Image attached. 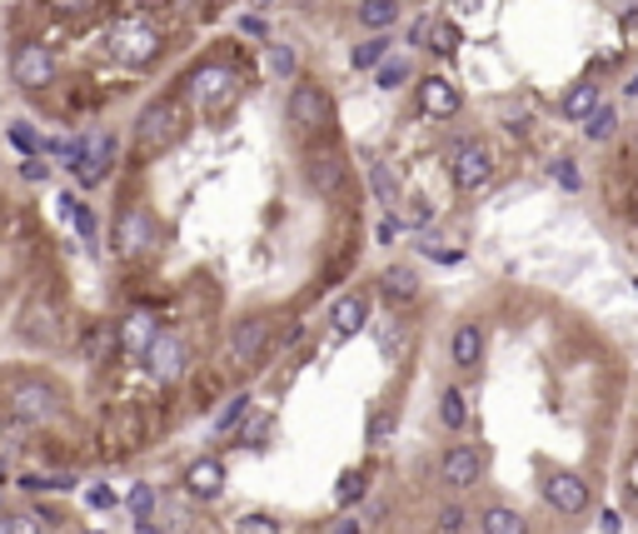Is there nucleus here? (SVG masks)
<instances>
[{
	"mask_svg": "<svg viewBox=\"0 0 638 534\" xmlns=\"http://www.w3.org/2000/svg\"><path fill=\"white\" fill-rule=\"evenodd\" d=\"M429 31H434V21H419L414 31H409V41H414V45H424V51H429Z\"/></svg>",
	"mask_w": 638,
	"mask_h": 534,
	"instance_id": "46",
	"label": "nucleus"
},
{
	"mask_svg": "<svg viewBox=\"0 0 638 534\" xmlns=\"http://www.w3.org/2000/svg\"><path fill=\"white\" fill-rule=\"evenodd\" d=\"M45 151L55 155V161H60V165H65V171H70V165L80 161V151H85V141H50Z\"/></svg>",
	"mask_w": 638,
	"mask_h": 534,
	"instance_id": "37",
	"label": "nucleus"
},
{
	"mask_svg": "<svg viewBox=\"0 0 638 534\" xmlns=\"http://www.w3.org/2000/svg\"><path fill=\"white\" fill-rule=\"evenodd\" d=\"M429 51L454 55L459 51V25L454 21H434V31H429Z\"/></svg>",
	"mask_w": 638,
	"mask_h": 534,
	"instance_id": "33",
	"label": "nucleus"
},
{
	"mask_svg": "<svg viewBox=\"0 0 638 534\" xmlns=\"http://www.w3.org/2000/svg\"><path fill=\"white\" fill-rule=\"evenodd\" d=\"M614 125H618V115H614V105H594V111L584 115V135L588 141H608V135H614Z\"/></svg>",
	"mask_w": 638,
	"mask_h": 534,
	"instance_id": "25",
	"label": "nucleus"
},
{
	"mask_svg": "<svg viewBox=\"0 0 638 534\" xmlns=\"http://www.w3.org/2000/svg\"><path fill=\"white\" fill-rule=\"evenodd\" d=\"M399 81H409V61H384V65H379V91H399Z\"/></svg>",
	"mask_w": 638,
	"mask_h": 534,
	"instance_id": "35",
	"label": "nucleus"
},
{
	"mask_svg": "<svg viewBox=\"0 0 638 534\" xmlns=\"http://www.w3.org/2000/svg\"><path fill=\"white\" fill-rule=\"evenodd\" d=\"M125 504H130V514H135V524H145L150 514H155V484H135V490L125 494Z\"/></svg>",
	"mask_w": 638,
	"mask_h": 534,
	"instance_id": "31",
	"label": "nucleus"
},
{
	"mask_svg": "<svg viewBox=\"0 0 638 534\" xmlns=\"http://www.w3.org/2000/svg\"><path fill=\"white\" fill-rule=\"evenodd\" d=\"M419 105H424L429 115H439V121H449V115H459V85L444 81V75H429L424 85H419Z\"/></svg>",
	"mask_w": 638,
	"mask_h": 534,
	"instance_id": "16",
	"label": "nucleus"
},
{
	"mask_svg": "<svg viewBox=\"0 0 638 534\" xmlns=\"http://www.w3.org/2000/svg\"><path fill=\"white\" fill-rule=\"evenodd\" d=\"M329 121V95L319 85H295L289 91V125L295 131H319Z\"/></svg>",
	"mask_w": 638,
	"mask_h": 534,
	"instance_id": "12",
	"label": "nucleus"
},
{
	"mask_svg": "<svg viewBox=\"0 0 638 534\" xmlns=\"http://www.w3.org/2000/svg\"><path fill=\"white\" fill-rule=\"evenodd\" d=\"M394 235H399V220H394V215H389V220H384V225H379V240H384V245H389V240H394Z\"/></svg>",
	"mask_w": 638,
	"mask_h": 534,
	"instance_id": "47",
	"label": "nucleus"
},
{
	"mask_svg": "<svg viewBox=\"0 0 638 534\" xmlns=\"http://www.w3.org/2000/svg\"><path fill=\"white\" fill-rule=\"evenodd\" d=\"M484 360V330L478 325H459L454 330V364L459 370H478Z\"/></svg>",
	"mask_w": 638,
	"mask_h": 534,
	"instance_id": "20",
	"label": "nucleus"
},
{
	"mask_svg": "<svg viewBox=\"0 0 638 534\" xmlns=\"http://www.w3.org/2000/svg\"><path fill=\"white\" fill-rule=\"evenodd\" d=\"M454 6V16H469V11H478V0H449Z\"/></svg>",
	"mask_w": 638,
	"mask_h": 534,
	"instance_id": "50",
	"label": "nucleus"
},
{
	"mask_svg": "<svg viewBox=\"0 0 638 534\" xmlns=\"http://www.w3.org/2000/svg\"><path fill=\"white\" fill-rule=\"evenodd\" d=\"M140 360H145L150 380H160V384H175L179 374L189 370V345L179 340L175 330H160L155 340H150V350L140 355Z\"/></svg>",
	"mask_w": 638,
	"mask_h": 534,
	"instance_id": "5",
	"label": "nucleus"
},
{
	"mask_svg": "<svg viewBox=\"0 0 638 534\" xmlns=\"http://www.w3.org/2000/svg\"><path fill=\"white\" fill-rule=\"evenodd\" d=\"M439 420H444V430H464V420H469V410H464V394L449 384L444 394H439Z\"/></svg>",
	"mask_w": 638,
	"mask_h": 534,
	"instance_id": "26",
	"label": "nucleus"
},
{
	"mask_svg": "<svg viewBox=\"0 0 638 534\" xmlns=\"http://www.w3.org/2000/svg\"><path fill=\"white\" fill-rule=\"evenodd\" d=\"M364 490H369L364 470H344V474H339V490H335V500H339V504H359V500H364Z\"/></svg>",
	"mask_w": 638,
	"mask_h": 534,
	"instance_id": "30",
	"label": "nucleus"
},
{
	"mask_svg": "<svg viewBox=\"0 0 638 534\" xmlns=\"http://www.w3.org/2000/svg\"><path fill=\"white\" fill-rule=\"evenodd\" d=\"M179 135H185V105L169 101V95L165 101H150L145 111H140V121H135V161L140 165L160 161Z\"/></svg>",
	"mask_w": 638,
	"mask_h": 534,
	"instance_id": "1",
	"label": "nucleus"
},
{
	"mask_svg": "<svg viewBox=\"0 0 638 534\" xmlns=\"http://www.w3.org/2000/svg\"><path fill=\"white\" fill-rule=\"evenodd\" d=\"M0 534H40V524L30 514H10V520H0Z\"/></svg>",
	"mask_w": 638,
	"mask_h": 534,
	"instance_id": "41",
	"label": "nucleus"
},
{
	"mask_svg": "<svg viewBox=\"0 0 638 534\" xmlns=\"http://www.w3.org/2000/svg\"><path fill=\"white\" fill-rule=\"evenodd\" d=\"M369 185H374L379 205H384V210H394V215H399V175L389 171V165H369Z\"/></svg>",
	"mask_w": 638,
	"mask_h": 534,
	"instance_id": "22",
	"label": "nucleus"
},
{
	"mask_svg": "<svg viewBox=\"0 0 638 534\" xmlns=\"http://www.w3.org/2000/svg\"><path fill=\"white\" fill-rule=\"evenodd\" d=\"M229 534H285V524H279L275 514H239V520L229 524Z\"/></svg>",
	"mask_w": 638,
	"mask_h": 534,
	"instance_id": "29",
	"label": "nucleus"
},
{
	"mask_svg": "<svg viewBox=\"0 0 638 534\" xmlns=\"http://www.w3.org/2000/svg\"><path fill=\"white\" fill-rule=\"evenodd\" d=\"M85 500H90V510H115V504H120V494L110 490V484H90V490H85Z\"/></svg>",
	"mask_w": 638,
	"mask_h": 534,
	"instance_id": "40",
	"label": "nucleus"
},
{
	"mask_svg": "<svg viewBox=\"0 0 638 534\" xmlns=\"http://www.w3.org/2000/svg\"><path fill=\"white\" fill-rule=\"evenodd\" d=\"M389 440H394V414H374V420H369V444L384 450Z\"/></svg>",
	"mask_w": 638,
	"mask_h": 534,
	"instance_id": "36",
	"label": "nucleus"
},
{
	"mask_svg": "<svg viewBox=\"0 0 638 534\" xmlns=\"http://www.w3.org/2000/svg\"><path fill=\"white\" fill-rule=\"evenodd\" d=\"M594 105H598V85H574V91L564 95V105H558V111H564L568 121H584Z\"/></svg>",
	"mask_w": 638,
	"mask_h": 534,
	"instance_id": "24",
	"label": "nucleus"
},
{
	"mask_svg": "<svg viewBox=\"0 0 638 534\" xmlns=\"http://www.w3.org/2000/svg\"><path fill=\"white\" fill-rule=\"evenodd\" d=\"M484 460L488 454L478 450V444H449L444 460H439V480H444L449 490H469V484H478V474H484Z\"/></svg>",
	"mask_w": 638,
	"mask_h": 534,
	"instance_id": "10",
	"label": "nucleus"
},
{
	"mask_svg": "<svg viewBox=\"0 0 638 534\" xmlns=\"http://www.w3.org/2000/svg\"><path fill=\"white\" fill-rule=\"evenodd\" d=\"M384 55H389V41H384V35H374V41L354 45V55H349V61H354V71H369V65H379Z\"/></svg>",
	"mask_w": 638,
	"mask_h": 534,
	"instance_id": "32",
	"label": "nucleus"
},
{
	"mask_svg": "<svg viewBox=\"0 0 638 534\" xmlns=\"http://www.w3.org/2000/svg\"><path fill=\"white\" fill-rule=\"evenodd\" d=\"M155 335H160V320L150 310H130L125 320L115 325V345H120V355H130V360H140Z\"/></svg>",
	"mask_w": 638,
	"mask_h": 534,
	"instance_id": "13",
	"label": "nucleus"
},
{
	"mask_svg": "<svg viewBox=\"0 0 638 534\" xmlns=\"http://www.w3.org/2000/svg\"><path fill=\"white\" fill-rule=\"evenodd\" d=\"M269 335H275V325H269L265 315H249V320H239L235 335H229V364H239V370L259 364V355L269 350Z\"/></svg>",
	"mask_w": 638,
	"mask_h": 534,
	"instance_id": "9",
	"label": "nucleus"
},
{
	"mask_svg": "<svg viewBox=\"0 0 638 534\" xmlns=\"http://www.w3.org/2000/svg\"><path fill=\"white\" fill-rule=\"evenodd\" d=\"M6 141L16 145V151H25V161H30V155H40V151H45V141H40V135H35V125H30V121L6 125Z\"/></svg>",
	"mask_w": 638,
	"mask_h": 534,
	"instance_id": "27",
	"label": "nucleus"
},
{
	"mask_svg": "<svg viewBox=\"0 0 638 534\" xmlns=\"http://www.w3.org/2000/svg\"><path fill=\"white\" fill-rule=\"evenodd\" d=\"M335 534H364V524H359V520H339Z\"/></svg>",
	"mask_w": 638,
	"mask_h": 534,
	"instance_id": "49",
	"label": "nucleus"
},
{
	"mask_svg": "<svg viewBox=\"0 0 638 534\" xmlns=\"http://www.w3.org/2000/svg\"><path fill=\"white\" fill-rule=\"evenodd\" d=\"M249 420V394H235V400L225 404V410L215 414V434H229V430H239V424Z\"/></svg>",
	"mask_w": 638,
	"mask_h": 534,
	"instance_id": "28",
	"label": "nucleus"
},
{
	"mask_svg": "<svg viewBox=\"0 0 638 534\" xmlns=\"http://www.w3.org/2000/svg\"><path fill=\"white\" fill-rule=\"evenodd\" d=\"M10 75H16L20 91H45V85L55 81V55H50V45H40V41L16 45V55H10Z\"/></svg>",
	"mask_w": 638,
	"mask_h": 534,
	"instance_id": "7",
	"label": "nucleus"
},
{
	"mask_svg": "<svg viewBox=\"0 0 638 534\" xmlns=\"http://www.w3.org/2000/svg\"><path fill=\"white\" fill-rule=\"evenodd\" d=\"M359 21H364L369 31H389V25L399 21V0H364V6H359Z\"/></svg>",
	"mask_w": 638,
	"mask_h": 534,
	"instance_id": "23",
	"label": "nucleus"
},
{
	"mask_svg": "<svg viewBox=\"0 0 638 534\" xmlns=\"http://www.w3.org/2000/svg\"><path fill=\"white\" fill-rule=\"evenodd\" d=\"M0 480H6V460H0Z\"/></svg>",
	"mask_w": 638,
	"mask_h": 534,
	"instance_id": "52",
	"label": "nucleus"
},
{
	"mask_svg": "<svg viewBox=\"0 0 638 534\" xmlns=\"http://www.w3.org/2000/svg\"><path fill=\"white\" fill-rule=\"evenodd\" d=\"M309 185H315L319 195H335L339 185H344V161H339L335 151L309 155Z\"/></svg>",
	"mask_w": 638,
	"mask_h": 534,
	"instance_id": "17",
	"label": "nucleus"
},
{
	"mask_svg": "<svg viewBox=\"0 0 638 534\" xmlns=\"http://www.w3.org/2000/svg\"><path fill=\"white\" fill-rule=\"evenodd\" d=\"M544 500L554 504L558 514H584L588 510V484L578 480V474H568V470H558V474H548V484H544Z\"/></svg>",
	"mask_w": 638,
	"mask_h": 534,
	"instance_id": "14",
	"label": "nucleus"
},
{
	"mask_svg": "<svg viewBox=\"0 0 638 534\" xmlns=\"http://www.w3.org/2000/svg\"><path fill=\"white\" fill-rule=\"evenodd\" d=\"M449 175H454V185L464 195H474V191H484L488 185V175H494V165H488V151L478 141H464V145H454V155H449Z\"/></svg>",
	"mask_w": 638,
	"mask_h": 534,
	"instance_id": "8",
	"label": "nucleus"
},
{
	"mask_svg": "<svg viewBox=\"0 0 638 534\" xmlns=\"http://www.w3.org/2000/svg\"><path fill=\"white\" fill-rule=\"evenodd\" d=\"M379 295H384L389 305H409L419 295L414 270H399V265H394V270H384V275H379Z\"/></svg>",
	"mask_w": 638,
	"mask_h": 534,
	"instance_id": "21",
	"label": "nucleus"
},
{
	"mask_svg": "<svg viewBox=\"0 0 638 534\" xmlns=\"http://www.w3.org/2000/svg\"><path fill=\"white\" fill-rule=\"evenodd\" d=\"M364 320H369V300H364V295H339L335 310H329V325H335L339 335H354Z\"/></svg>",
	"mask_w": 638,
	"mask_h": 534,
	"instance_id": "19",
	"label": "nucleus"
},
{
	"mask_svg": "<svg viewBox=\"0 0 638 534\" xmlns=\"http://www.w3.org/2000/svg\"><path fill=\"white\" fill-rule=\"evenodd\" d=\"M628 95H634V101H638V75H634V81H628Z\"/></svg>",
	"mask_w": 638,
	"mask_h": 534,
	"instance_id": "51",
	"label": "nucleus"
},
{
	"mask_svg": "<svg viewBox=\"0 0 638 534\" xmlns=\"http://www.w3.org/2000/svg\"><path fill=\"white\" fill-rule=\"evenodd\" d=\"M598 524H604V534H618V530H624V514H618V510H604V514H598Z\"/></svg>",
	"mask_w": 638,
	"mask_h": 534,
	"instance_id": "45",
	"label": "nucleus"
},
{
	"mask_svg": "<svg viewBox=\"0 0 638 534\" xmlns=\"http://www.w3.org/2000/svg\"><path fill=\"white\" fill-rule=\"evenodd\" d=\"M60 404H65V394H60L50 380H16L10 384V414H16L20 424L55 420Z\"/></svg>",
	"mask_w": 638,
	"mask_h": 534,
	"instance_id": "3",
	"label": "nucleus"
},
{
	"mask_svg": "<svg viewBox=\"0 0 638 534\" xmlns=\"http://www.w3.org/2000/svg\"><path fill=\"white\" fill-rule=\"evenodd\" d=\"M110 51L125 65H150L160 55V31L150 21H120L115 31H110Z\"/></svg>",
	"mask_w": 638,
	"mask_h": 534,
	"instance_id": "6",
	"label": "nucleus"
},
{
	"mask_svg": "<svg viewBox=\"0 0 638 534\" xmlns=\"http://www.w3.org/2000/svg\"><path fill=\"white\" fill-rule=\"evenodd\" d=\"M20 175H25V181H30V185H40V181H45V175H50V171H45V161H40V155H30V161H25V165H20Z\"/></svg>",
	"mask_w": 638,
	"mask_h": 534,
	"instance_id": "43",
	"label": "nucleus"
},
{
	"mask_svg": "<svg viewBox=\"0 0 638 534\" xmlns=\"http://www.w3.org/2000/svg\"><path fill=\"white\" fill-rule=\"evenodd\" d=\"M269 434V420L265 414H259V420H245L239 424V444H249V450H259V440H265Z\"/></svg>",
	"mask_w": 638,
	"mask_h": 534,
	"instance_id": "38",
	"label": "nucleus"
},
{
	"mask_svg": "<svg viewBox=\"0 0 638 534\" xmlns=\"http://www.w3.org/2000/svg\"><path fill=\"white\" fill-rule=\"evenodd\" d=\"M179 484H185L189 500H219V494H225V464H219L215 454H199V460L185 464Z\"/></svg>",
	"mask_w": 638,
	"mask_h": 534,
	"instance_id": "11",
	"label": "nucleus"
},
{
	"mask_svg": "<svg viewBox=\"0 0 638 534\" xmlns=\"http://www.w3.org/2000/svg\"><path fill=\"white\" fill-rule=\"evenodd\" d=\"M269 71H275V75H295V51H289V45H269Z\"/></svg>",
	"mask_w": 638,
	"mask_h": 534,
	"instance_id": "39",
	"label": "nucleus"
},
{
	"mask_svg": "<svg viewBox=\"0 0 638 534\" xmlns=\"http://www.w3.org/2000/svg\"><path fill=\"white\" fill-rule=\"evenodd\" d=\"M110 165H115V135H100V141H85V151H80V161L70 171H75L80 185H100L110 175Z\"/></svg>",
	"mask_w": 638,
	"mask_h": 534,
	"instance_id": "15",
	"label": "nucleus"
},
{
	"mask_svg": "<svg viewBox=\"0 0 638 534\" xmlns=\"http://www.w3.org/2000/svg\"><path fill=\"white\" fill-rule=\"evenodd\" d=\"M189 95L199 101V111L205 115H225L229 101L239 95V81L229 65H199L195 75H189Z\"/></svg>",
	"mask_w": 638,
	"mask_h": 534,
	"instance_id": "4",
	"label": "nucleus"
},
{
	"mask_svg": "<svg viewBox=\"0 0 638 534\" xmlns=\"http://www.w3.org/2000/svg\"><path fill=\"white\" fill-rule=\"evenodd\" d=\"M478 530L484 534H528V520L518 510H508V504H484V510H478Z\"/></svg>",
	"mask_w": 638,
	"mask_h": 534,
	"instance_id": "18",
	"label": "nucleus"
},
{
	"mask_svg": "<svg viewBox=\"0 0 638 534\" xmlns=\"http://www.w3.org/2000/svg\"><path fill=\"white\" fill-rule=\"evenodd\" d=\"M434 524H439V534H464V524H469V514L459 510V504H444V510L434 514Z\"/></svg>",
	"mask_w": 638,
	"mask_h": 534,
	"instance_id": "34",
	"label": "nucleus"
},
{
	"mask_svg": "<svg viewBox=\"0 0 638 534\" xmlns=\"http://www.w3.org/2000/svg\"><path fill=\"white\" fill-rule=\"evenodd\" d=\"M150 245H155V215L140 201H125L115 215V230H110V250H115L120 260H140Z\"/></svg>",
	"mask_w": 638,
	"mask_h": 534,
	"instance_id": "2",
	"label": "nucleus"
},
{
	"mask_svg": "<svg viewBox=\"0 0 638 534\" xmlns=\"http://www.w3.org/2000/svg\"><path fill=\"white\" fill-rule=\"evenodd\" d=\"M424 220H429V205L414 201V210H409V225H424Z\"/></svg>",
	"mask_w": 638,
	"mask_h": 534,
	"instance_id": "48",
	"label": "nucleus"
},
{
	"mask_svg": "<svg viewBox=\"0 0 638 534\" xmlns=\"http://www.w3.org/2000/svg\"><path fill=\"white\" fill-rule=\"evenodd\" d=\"M50 6H55V11H70V16H75V11H95L100 0H50Z\"/></svg>",
	"mask_w": 638,
	"mask_h": 534,
	"instance_id": "44",
	"label": "nucleus"
},
{
	"mask_svg": "<svg viewBox=\"0 0 638 534\" xmlns=\"http://www.w3.org/2000/svg\"><path fill=\"white\" fill-rule=\"evenodd\" d=\"M554 181L564 185V191H578V171H574V161H558V165H554Z\"/></svg>",
	"mask_w": 638,
	"mask_h": 534,
	"instance_id": "42",
	"label": "nucleus"
},
{
	"mask_svg": "<svg viewBox=\"0 0 638 534\" xmlns=\"http://www.w3.org/2000/svg\"><path fill=\"white\" fill-rule=\"evenodd\" d=\"M85 534H105V530H85Z\"/></svg>",
	"mask_w": 638,
	"mask_h": 534,
	"instance_id": "53",
	"label": "nucleus"
}]
</instances>
